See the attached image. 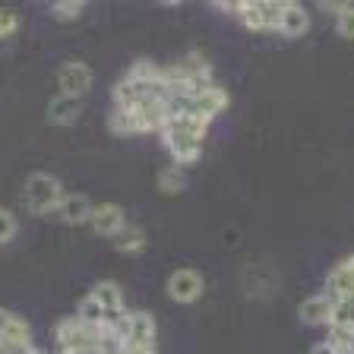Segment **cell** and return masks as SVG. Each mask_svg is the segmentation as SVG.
Wrapping results in <instances>:
<instances>
[{"instance_id":"6da1fadb","label":"cell","mask_w":354,"mask_h":354,"mask_svg":"<svg viewBox=\"0 0 354 354\" xmlns=\"http://www.w3.org/2000/svg\"><path fill=\"white\" fill-rule=\"evenodd\" d=\"M60 199H64V187H60V180L54 174H48V171H35V174L26 180V187H22V203H26V209H29L32 215L57 212Z\"/></svg>"},{"instance_id":"7a4b0ae2","label":"cell","mask_w":354,"mask_h":354,"mask_svg":"<svg viewBox=\"0 0 354 354\" xmlns=\"http://www.w3.org/2000/svg\"><path fill=\"white\" fill-rule=\"evenodd\" d=\"M98 339H102V326H88L80 317H64L54 329V342H57L60 354H86L95 351Z\"/></svg>"},{"instance_id":"3957f363","label":"cell","mask_w":354,"mask_h":354,"mask_svg":"<svg viewBox=\"0 0 354 354\" xmlns=\"http://www.w3.org/2000/svg\"><path fill=\"white\" fill-rule=\"evenodd\" d=\"M165 291H168V297L177 304H193L203 297V291H206V279H203V272L184 266V269H174V272L168 275Z\"/></svg>"},{"instance_id":"277c9868","label":"cell","mask_w":354,"mask_h":354,"mask_svg":"<svg viewBox=\"0 0 354 354\" xmlns=\"http://www.w3.org/2000/svg\"><path fill=\"white\" fill-rule=\"evenodd\" d=\"M57 88L60 95L70 98H82L92 88V66L82 60H66L57 66Z\"/></svg>"},{"instance_id":"5b68a950","label":"cell","mask_w":354,"mask_h":354,"mask_svg":"<svg viewBox=\"0 0 354 354\" xmlns=\"http://www.w3.org/2000/svg\"><path fill=\"white\" fill-rule=\"evenodd\" d=\"M158 136H162V142L168 146L174 165H180V168L193 165L199 155H203V140H196V136H190V133H180V130H171V127H165Z\"/></svg>"},{"instance_id":"8992f818","label":"cell","mask_w":354,"mask_h":354,"mask_svg":"<svg viewBox=\"0 0 354 354\" xmlns=\"http://www.w3.org/2000/svg\"><path fill=\"white\" fill-rule=\"evenodd\" d=\"M127 225V212L118 203H95L92 209V218H88V228L102 237H114L120 228Z\"/></svg>"},{"instance_id":"52a82bcc","label":"cell","mask_w":354,"mask_h":354,"mask_svg":"<svg viewBox=\"0 0 354 354\" xmlns=\"http://www.w3.org/2000/svg\"><path fill=\"white\" fill-rule=\"evenodd\" d=\"M225 108H228V92H225L218 82H209V86L193 98V114H199V118L209 120V124H212Z\"/></svg>"},{"instance_id":"ba28073f","label":"cell","mask_w":354,"mask_h":354,"mask_svg":"<svg viewBox=\"0 0 354 354\" xmlns=\"http://www.w3.org/2000/svg\"><path fill=\"white\" fill-rule=\"evenodd\" d=\"M92 209H95V203H92L86 193H64V199H60V206L54 215H60L66 225H88Z\"/></svg>"},{"instance_id":"9c48e42d","label":"cell","mask_w":354,"mask_h":354,"mask_svg":"<svg viewBox=\"0 0 354 354\" xmlns=\"http://www.w3.org/2000/svg\"><path fill=\"white\" fill-rule=\"evenodd\" d=\"M329 297H354V257L342 259L329 269V279H326V291Z\"/></svg>"},{"instance_id":"30bf717a","label":"cell","mask_w":354,"mask_h":354,"mask_svg":"<svg viewBox=\"0 0 354 354\" xmlns=\"http://www.w3.org/2000/svg\"><path fill=\"white\" fill-rule=\"evenodd\" d=\"M155 319L146 310H133L130 313V329H127V345H142V348H155Z\"/></svg>"},{"instance_id":"8fae6325","label":"cell","mask_w":354,"mask_h":354,"mask_svg":"<svg viewBox=\"0 0 354 354\" xmlns=\"http://www.w3.org/2000/svg\"><path fill=\"white\" fill-rule=\"evenodd\" d=\"M307 29H310V13L301 7V3H285L281 7V19H279V35H285V38H301V35H307Z\"/></svg>"},{"instance_id":"7c38bea8","label":"cell","mask_w":354,"mask_h":354,"mask_svg":"<svg viewBox=\"0 0 354 354\" xmlns=\"http://www.w3.org/2000/svg\"><path fill=\"white\" fill-rule=\"evenodd\" d=\"M329 310H332L329 295H310L301 301L297 317H301V323H307V326H329Z\"/></svg>"},{"instance_id":"4fadbf2b","label":"cell","mask_w":354,"mask_h":354,"mask_svg":"<svg viewBox=\"0 0 354 354\" xmlns=\"http://www.w3.org/2000/svg\"><path fill=\"white\" fill-rule=\"evenodd\" d=\"M146 241H149V237H146V231H142V225H133V221H127L124 228L111 237L114 250L127 253V257H136V253L146 250Z\"/></svg>"},{"instance_id":"5bb4252c","label":"cell","mask_w":354,"mask_h":354,"mask_svg":"<svg viewBox=\"0 0 354 354\" xmlns=\"http://www.w3.org/2000/svg\"><path fill=\"white\" fill-rule=\"evenodd\" d=\"M0 339L16 342V345H32V329L22 317H16L13 310L0 307Z\"/></svg>"},{"instance_id":"9a60e30c","label":"cell","mask_w":354,"mask_h":354,"mask_svg":"<svg viewBox=\"0 0 354 354\" xmlns=\"http://www.w3.org/2000/svg\"><path fill=\"white\" fill-rule=\"evenodd\" d=\"M80 111H82V102L80 98H70V95H54L51 104H48V120L57 127H66V124H73L76 118H80Z\"/></svg>"},{"instance_id":"2e32d148","label":"cell","mask_w":354,"mask_h":354,"mask_svg":"<svg viewBox=\"0 0 354 354\" xmlns=\"http://www.w3.org/2000/svg\"><path fill=\"white\" fill-rule=\"evenodd\" d=\"M88 297L95 304H102V310L104 313H118V310H124L127 304H124V291H120V285L118 281H108V279H102L92 291H88Z\"/></svg>"},{"instance_id":"e0dca14e","label":"cell","mask_w":354,"mask_h":354,"mask_svg":"<svg viewBox=\"0 0 354 354\" xmlns=\"http://www.w3.org/2000/svg\"><path fill=\"white\" fill-rule=\"evenodd\" d=\"M187 187V171L180 168V165H165L162 171H158V190L168 193V196H177V193H184Z\"/></svg>"},{"instance_id":"ac0fdd59","label":"cell","mask_w":354,"mask_h":354,"mask_svg":"<svg viewBox=\"0 0 354 354\" xmlns=\"http://www.w3.org/2000/svg\"><path fill=\"white\" fill-rule=\"evenodd\" d=\"M332 310H329V326H345L354 329V297H329Z\"/></svg>"},{"instance_id":"d6986e66","label":"cell","mask_w":354,"mask_h":354,"mask_svg":"<svg viewBox=\"0 0 354 354\" xmlns=\"http://www.w3.org/2000/svg\"><path fill=\"white\" fill-rule=\"evenodd\" d=\"M108 127H111L114 133H120V136H133V133H142L136 111H120V108H114V111H111V118H108Z\"/></svg>"},{"instance_id":"ffe728a7","label":"cell","mask_w":354,"mask_h":354,"mask_svg":"<svg viewBox=\"0 0 354 354\" xmlns=\"http://www.w3.org/2000/svg\"><path fill=\"white\" fill-rule=\"evenodd\" d=\"M323 342L335 354H354V329H345V326H329V335H326Z\"/></svg>"},{"instance_id":"44dd1931","label":"cell","mask_w":354,"mask_h":354,"mask_svg":"<svg viewBox=\"0 0 354 354\" xmlns=\"http://www.w3.org/2000/svg\"><path fill=\"white\" fill-rule=\"evenodd\" d=\"M73 317H80L82 323H88V326H104V317H108V313L102 310V304H95L92 297L86 295L80 304H76V313H73Z\"/></svg>"},{"instance_id":"7402d4cb","label":"cell","mask_w":354,"mask_h":354,"mask_svg":"<svg viewBox=\"0 0 354 354\" xmlns=\"http://www.w3.org/2000/svg\"><path fill=\"white\" fill-rule=\"evenodd\" d=\"M234 16L241 19V26H247L250 32H266V22H263V13H259L257 3H237Z\"/></svg>"},{"instance_id":"603a6c76","label":"cell","mask_w":354,"mask_h":354,"mask_svg":"<svg viewBox=\"0 0 354 354\" xmlns=\"http://www.w3.org/2000/svg\"><path fill=\"white\" fill-rule=\"evenodd\" d=\"M257 7L259 13H263V22H266V29H279V19H281V0H272V3H266V0H257Z\"/></svg>"},{"instance_id":"cb8c5ba5","label":"cell","mask_w":354,"mask_h":354,"mask_svg":"<svg viewBox=\"0 0 354 354\" xmlns=\"http://www.w3.org/2000/svg\"><path fill=\"white\" fill-rule=\"evenodd\" d=\"M16 231H19L16 215L10 212V209H0V243H10L16 237Z\"/></svg>"},{"instance_id":"d4e9b609","label":"cell","mask_w":354,"mask_h":354,"mask_svg":"<svg viewBox=\"0 0 354 354\" xmlns=\"http://www.w3.org/2000/svg\"><path fill=\"white\" fill-rule=\"evenodd\" d=\"M82 10H86V3H80V0H66V3H54L51 16L54 19H76Z\"/></svg>"},{"instance_id":"484cf974","label":"cell","mask_w":354,"mask_h":354,"mask_svg":"<svg viewBox=\"0 0 354 354\" xmlns=\"http://www.w3.org/2000/svg\"><path fill=\"white\" fill-rule=\"evenodd\" d=\"M16 29H19V16H16L13 10L0 7V38H13Z\"/></svg>"},{"instance_id":"4316f807","label":"cell","mask_w":354,"mask_h":354,"mask_svg":"<svg viewBox=\"0 0 354 354\" xmlns=\"http://www.w3.org/2000/svg\"><path fill=\"white\" fill-rule=\"evenodd\" d=\"M335 29L342 38H354V3H348L345 13L335 16Z\"/></svg>"},{"instance_id":"83f0119b","label":"cell","mask_w":354,"mask_h":354,"mask_svg":"<svg viewBox=\"0 0 354 354\" xmlns=\"http://www.w3.org/2000/svg\"><path fill=\"white\" fill-rule=\"evenodd\" d=\"M310 354H335V351H332L326 342H319V345H313V351H310Z\"/></svg>"}]
</instances>
